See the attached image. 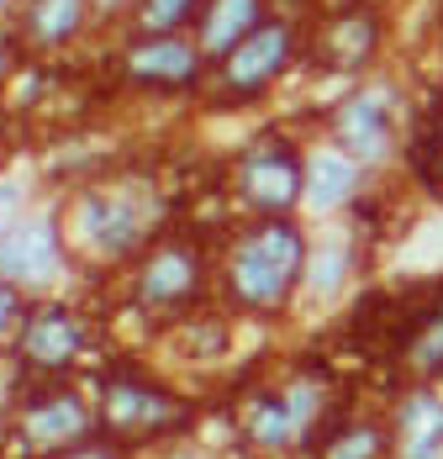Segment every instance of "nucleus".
Instances as JSON below:
<instances>
[{"instance_id": "1", "label": "nucleus", "mask_w": 443, "mask_h": 459, "mask_svg": "<svg viewBox=\"0 0 443 459\" xmlns=\"http://www.w3.org/2000/svg\"><path fill=\"white\" fill-rule=\"evenodd\" d=\"M307 232L291 217H259L227 248V270H222L227 301L243 312H280L307 280Z\"/></svg>"}, {"instance_id": "2", "label": "nucleus", "mask_w": 443, "mask_h": 459, "mask_svg": "<svg viewBox=\"0 0 443 459\" xmlns=\"http://www.w3.org/2000/svg\"><path fill=\"white\" fill-rule=\"evenodd\" d=\"M153 228H159V195L143 180L95 185L74 201V217H69L74 248L85 259H100V264L133 259L137 248H148Z\"/></svg>"}, {"instance_id": "3", "label": "nucleus", "mask_w": 443, "mask_h": 459, "mask_svg": "<svg viewBox=\"0 0 443 459\" xmlns=\"http://www.w3.org/2000/svg\"><path fill=\"white\" fill-rule=\"evenodd\" d=\"M232 180H238V201L254 217H291L307 201V159L291 138L265 133L259 143H248L238 153Z\"/></svg>"}, {"instance_id": "4", "label": "nucleus", "mask_w": 443, "mask_h": 459, "mask_svg": "<svg viewBox=\"0 0 443 459\" xmlns=\"http://www.w3.org/2000/svg\"><path fill=\"white\" fill-rule=\"evenodd\" d=\"M185 417H190V407L179 402L169 385H159V380H143L133 369H117V375L100 380L95 422H100L111 438H122V444L164 438V433H175Z\"/></svg>"}, {"instance_id": "5", "label": "nucleus", "mask_w": 443, "mask_h": 459, "mask_svg": "<svg viewBox=\"0 0 443 459\" xmlns=\"http://www.w3.org/2000/svg\"><path fill=\"white\" fill-rule=\"evenodd\" d=\"M333 143L359 159L364 169H380L396 159V85L391 80H369L349 91L333 106Z\"/></svg>"}, {"instance_id": "6", "label": "nucleus", "mask_w": 443, "mask_h": 459, "mask_svg": "<svg viewBox=\"0 0 443 459\" xmlns=\"http://www.w3.org/2000/svg\"><path fill=\"white\" fill-rule=\"evenodd\" d=\"M206 285V259L190 238H159L143 248L133 275V301L143 312H185L190 301H201Z\"/></svg>"}, {"instance_id": "7", "label": "nucleus", "mask_w": 443, "mask_h": 459, "mask_svg": "<svg viewBox=\"0 0 443 459\" xmlns=\"http://www.w3.org/2000/svg\"><path fill=\"white\" fill-rule=\"evenodd\" d=\"M296 58V27L285 16H269L259 32H248L217 64V95L222 100H254L265 95Z\"/></svg>"}, {"instance_id": "8", "label": "nucleus", "mask_w": 443, "mask_h": 459, "mask_svg": "<svg viewBox=\"0 0 443 459\" xmlns=\"http://www.w3.org/2000/svg\"><path fill=\"white\" fill-rule=\"evenodd\" d=\"M16 444L27 449V455H64V449H80L90 438V428H95V412L85 407V396L80 391H69V385H43V391H32L22 407H16Z\"/></svg>"}, {"instance_id": "9", "label": "nucleus", "mask_w": 443, "mask_h": 459, "mask_svg": "<svg viewBox=\"0 0 443 459\" xmlns=\"http://www.w3.org/2000/svg\"><path fill=\"white\" fill-rule=\"evenodd\" d=\"M380 38H386V22L375 5H343L333 11L322 27H317V43H311V58L327 69V74H359L375 53H380Z\"/></svg>"}, {"instance_id": "10", "label": "nucleus", "mask_w": 443, "mask_h": 459, "mask_svg": "<svg viewBox=\"0 0 443 459\" xmlns=\"http://www.w3.org/2000/svg\"><path fill=\"white\" fill-rule=\"evenodd\" d=\"M64 270V238L58 222L38 212V217H16L0 232V280L11 285H48Z\"/></svg>"}, {"instance_id": "11", "label": "nucleus", "mask_w": 443, "mask_h": 459, "mask_svg": "<svg viewBox=\"0 0 443 459\" xmlns=\"http://www.w3.org/2000/svg\"><path fill=\"white\" fill-rule=\"evenodd\" d=\"M201 64L206 53L190 43V38H133L127 53H122V74L133 85H148V91H190L201 80Z\"/></svg>"}, {"instance_id": "12", "label": "nucleus", "mask_w": 443, "mask_h": 459, "mask_svg": "<svg viewBox=\"0 0 443 459\" xmlns=\"http://www.w3.org/2000/svg\"><path fill=\"white\" fill-rule=\"evenodd\" d=\"M16 354L38 375H58L85 354V322L69 307H32L22 333H16Z\"/></svg>"}, {"instance_id": "13", "label": "nucleus", "mask_w": 443, "mask_h": 459, "mask_svg": "<svg viewBox=\"0 0 443 459\" xmlns=\"http://www.w3.org/2000/svg\"><path fill=\"white\" fill-rule=\"evenodd\" d=\"M391 459H443V396L433 385H412L396 396Z\"/></svg>"}, {"instance_id": "14", "label": "nucleus", "mask_w": 443, "mask_h": 459, "mask_svg": "<svg viewBox=\"0 0 443 459\" xmlns=\"http://www.w3.org/2000/svg\"><path fill=\"white\" fill-rule=\"evenodd\" d=\"M364 190V164L349 159L338 143H322L307 153V206L317 217H333L343 206H354Z\"/></svg>"}, {"instance_id": "15", "label": "nucleus", "mask_w": 443, "mask_h": 459, "mask_svg": "<svg viewBox=\"0 0 443 459\" xmlns=\"http://www.w3.org/2000/svg\"><path fill=\"white\" fill-rule=\"evenodd\" d=\"M265 22H269L265 0H206L201 16H195V48L222 64L232 48L243 43L248 32H259Z\"/></svg>"}, {"instance_id": "16", "label": "nucleus", "mask_w": 443, "mask_h": 459, "mask_svg": "<svg viewBox=\"0 0 443 459\" xmlns=\"http://www.w3.org/2000/svg\"><path fill=\"white\" fill-rule=\"evenodd\" d=\"M243 438H248L254 449H265V455H285V449L307 444V433H301V422H296V407H291L285 385L259 391V396L243 407Z\"/></svg>"}, {"instance_id": "17", "label": "nucleus", "mask_w": 443, "mask_h": 459, "mask_svg": "<svg viewBox=\"0 0 443 459\" xmlns=\"http://www.w3.org/2000/svg\"><path fill=\"white\" fill-rule=\"evenodd\" d=\"M311 455L317 459H391V422L343 412L311 444Z\"/></svg>"}, {"instance_id": "18", "label": "nucleus", "mask_w": 443, "mask_h": 459, "mask_svg": "<svg viewBox=\"0 0 443 459\" xmlns=\"http://www.w3.org/2000/svg\"><path fill=\"white\" fill-rule=\"evenodd\" d=\"M354 264H359V248L349 232H327L317 248L307 254V285L317 301H338L343 296V285L354 280Z\"/></svg>"}, {"instance_id": "19", "label": "nucleus", "mask_w": 443, "mask_h": 459, "mask_svg": "<svg viewBox=\"0 0 443 459\" xmlns=\"http://www.w3.org/2000/svg\"><path fill=\"white\" fill-rule=\"evenodd\" d=\"M401 359L412 365L417 385H428L433 375H443V296H428L417 307V317L406 327V343H401Z\"/></svg>"}, {"instance_id": "20", "label": "nucleus", "mask_w": 443, "mask_h": 459, "mask_svg": "<svg viewBox=\"0 0 443 459\" xmlns=\"http://www.w3.org/2000/svg\"><path fill=\"white\" fill-rule=\"evenodd\" d=\"M85 16H90V0H32L27 16H22V32L38 48H64L69 38H80Z\"/></svg>"}, {"instance_id": "21", "label": "nucleus", "mask_w": 443, "mask_h": 459, "mask_svg": "<svg viewBox=\"0 0 443 459\" xmlns=\"http://www.w3.org/2000/svg\"><path fill=\"white\" fill-rule=\"evenodd\" d=\"M201 5L206 0H137L133 27H137V38H169L190 16H201Z\"/></svg>"}, {"instance_id": "22", "label": "nucleus", "mask_w": 443, "mask_h": 459, "mask_svg": "<svg viewBox=\"0 0 443 459\" xmlns=\"http://www.w3.org/2000/svg\"><path fill=\"white\" fill-rule=\"evenodd\" d=\"M22 322H27V312H22V296H16V285H11V280H0V349H5V343H16Z\"/></svg>"}, {"instance_id": "23", "label": "nucleus", "mask_w": 443, "mask_h": 459, "mask_svg": "<svg viewBox=\"0 0 443 459\" xmlns=\"http://www.w3.org/2000/svg\"><path fill=\"white\" fill-rule=\"evenodd\" d=\"M16 206H22V185H11V180H0V232L16 222Z\"/></svg>"}, {"instance_id": "24", "label": "nucleus", "mask_w": 443, "mask_h": 459, "mask_svg": "<svg viewBox=\"0 0 443 459\" xmlns=\"http://www.w3.org/2000/svg\"><path fill=\"white\" fill-rule=\"evenodd\" d=\"M53 459H122L111 444H80V449H64V455H53Z\"/></svg>"}, {"instance_id": "25", "label": "nucleus", "mask_w": 443, "mask_h": 459, "mask_svg": "<svg viewBox=\"0 0 443 459\" xmlns=\"http://www.w3.org/2000/svg\"><path fill=\"white\" fill-rule=\"evenodd\" d=\"M127 5L137 11V0H95V11H106V16H111V11H127Z\"/></svg>"}, {"instance_id": "26", "label": "nucleus", "mask_w": 443, "mask_h": 459, "mask_svg": "<svg viewBox=\"0 0 443 459\" xmlns=\"http://www.w3.org/2000/svg\"><path fill=\"white\" fill-rule=\"evenodd\" d=\"M439 148H443V111H439Z\"/></svg>"}, {"instance_id": "27", "label": "nucleus", "mask_w": 443, "mask_h": 459, "mask_svg": "<svg viewBox=\"0 0 443 459\" xmlns=\"http://www.w3.org/2000/svg\"><path fill=\"white\" fill-rule=\"evenodd\" d=\"M0 5H11V0H0Z\"/></svg>"}]
</instances>
